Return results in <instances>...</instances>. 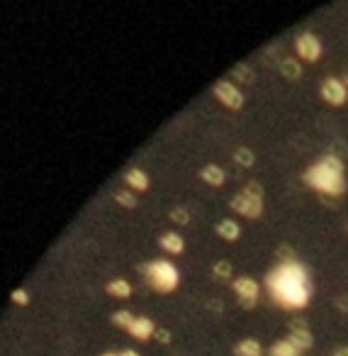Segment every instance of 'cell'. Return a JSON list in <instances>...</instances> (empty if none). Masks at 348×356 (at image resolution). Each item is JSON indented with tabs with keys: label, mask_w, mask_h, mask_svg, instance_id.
Here are the masks:
<instances>
[{
	"label": "cell",
	"mask_w": 348,
	"mask_h": 356,
	"mask_svg": "<svg viewBox=\"0 0 348 356\" xmlns=\"http://www.w3.org/2000/svg\"><path fill=\"white\" fill-rule=\"evenodd\" d=\"M265 288H268L270 298L285 310H302V307H307L309 296H312L307 268L299 261L278 264L265 276Z\"/></svg>",
	"instance_id": "1"
},
{
	"label": "cell",
	"mask_w": 348,
	"mask_h": 356,
	"mask_svg": "<svg viewBox=\"0 0 348 356\" xmlns=\"http://www.w3.org/2000/svg\"><path fill=\"white\" fill-rule=\"evenodd\" d=\"M304 184L324 195H343L346 193V176H343V161L336 154H326L322 161L312 163L304 171Z\"/></svg>",
	"instance_id": "2"
},
{
	"label": "cell",
	"mask_w": 348,
	"mask_h": 356,
	"mask_svg": "<svg viewBox=\"0 0 348 356\" xmlns=\"http://www.w3.org/2000/svg\"><path fill=\"white\" fill-rule=\"evenodd\" d=\"M144 276H147L149 286L158 293H173L178 288V268L173 266L171 261H163V259H156V261L147 264L142 268Z\"/></svg>",
	"instance_id": "3"
},
{
	"label": "cell",
	"mask_w": 348,
	"mask_h": 356,
	"mask_svg": "<svg viewBox=\"0 0 348 356\" xmlns=\"http://www.w3.org/2000/svg\"><path fill=\"white\" fill-rule=\"evenodd\" d=\"M231 288H234L236 298H239V305L246 307V310H254L256 302H258V296H260V286H258V283H256L254 278L241 276V278H236Z\"/></svg>",
	"instance_id": "4"
},
{
	"label": "cell",
	"mask_w": 348,
	"mask_h": 356,
	"mask_svg": "<svg viewBox=\"0 0 348 356\" xmlns=\"http://www.w3.org/2000/svg\"><path fill=\"white\" fill-rule=\"evenodd\" d=\"M212 90H215L217 100H219L222 105H226L229 110H241V108H244L246 98H244V93L239 90V86L229 83V81H217Z\"/></svg>",
	"instance_id": "5"
},
{
	"label": "cell",
	"mask_w": 348,
	"mask_h": 356,
	"mask_svg": "<svg viewBox=\"0 0 348 356\" xmlns=\"http://www.w3.org/2000/svg\"><path fill=\"white\" fill-rule=\"evenodd\" d=\"M295 51H297V56L302 61L314 64V61H319V56H322V42H319V37L312 35V32H302V35L295 40Z\"/></svg>",
	"instance_id": "6"
},
{
	"label": "cell",
	"mask_w": 348,
	"mask_h": 356,
	"mask_svg": "<svg viewBox=\"0 0 348 356\" xmlns=\"http://www.w3.org/2000/svg\"><path fill=\"white\" fill-rule=\"evenodd\" d=\"M231 210L249 220H256L263 215V200H256V198H249L246 193H239L231 198Z\"/></svg>",
	"instance_id": "7"
},
{
	"label": "cell",
	"mask_w": 348,
	"mask_h": 356,
	"mask_svg": "<svg viewBox=\"0 0 348 356\" xmlns=\"http://www.w3.org/2000/svg\"><path fill=\"white\" fill-rule=\"evenodd\" d=\"M322 98L329 105H343L348 100V88L343 86V81L338 79H326L322 83Z\"/></svg>",
	"instance_id": "8"
},
{
	"label": "cell",
	"mask_w": 348,
	"mask_h": 356,
	"mask_svg": "<svg viewBox=\"0 0 348 356\" xmlns=\"http://www.w3.org/2000/svg\"><path fill=\"white\" fill-rule=\"evenodd\" d=\"M200 178L205 181V184L215 186V188H219L222 184L226 181V173L222 166H217V163H207V166L200 168Z\"/></svg>",
	"instance_id": "9"
},
{
	"label": "cell",
	"mask_w": 348,
	"mask_h": 356,
	"mask_svg": "<svg viewBox=\"0 0 348 356\" xmlns=\"http://www.w3.org/2000/svg\"><path fill=\"white\" fill-rule=\"evenodd\" d=\"M129 334L137 337V339H149V337L156 332V327H154V322L149 320V317H134L132 327H129Z\"/></svg>",
	"instance_id": "10"
},
{
	"label": "cell",
	"mask_w": 348,
	"mask_h": 356,
	"mask_svg": "<svg viewBox=\"0 0 348 356\" xmlns=\"http://www.w3.org/2000/svg\"><path fill=\"white\" fill-rule=\"evenodd\" d=\"M236 356H263V346H260L258 339H241L239 344L234 346Z\"/></svg>",
	"instance_id": "11"
},
{
	"label": "cell",
	"mask_w": 348,
	"mask_h": 356,
	"mask_svg": "<svg viewBox=\"0 0 348 356\" xmlns=\"http://www.w3.org/2000/svg\"><path fill=\"white\" fill-rule=\"evenodd\" d=\"M124 181L129 184V188H137V191L149 188V176L142 171V168H129V171L124 173Z\"/></svg>",
	"instance_id": "12"
},
{
	"label": "cell",
	"mask_w": 348,
	"mask_h": 356,
	"mask_svg": "<svg viewBox=\"0 0 348 356\" xmlns=\"http://www.w3.org/2000/svg\"><path fill=\"white\" fill-rule=\"evenodd\" d=\"M217 234H219L222 239H226V242H234V239H239L241 227L234 220H222V222H217Z\"/></svg>",
	"instance_id": "13"
},
{
	"label": "cell",
	"mask_w": 348,
	"mask_h": 356,
	"mask_svg": "<svg viewBox=\"0 0 348 356\" xmlns=\"http://www.w3.org/2000/svg\"><path fill=\"white\" fill-rule=\"evenodd\" d=\"M280 74L288 81H297L299 76H302V64H299V59H283L280 61Z\"/></svg>",
	"instance_id": "14"
},
{
	"label": "cell",
	"mask_w": 348,
	"mask_h": 356,
	"mask_svg": "<svg viewBox=\"0 0 348 356\" xmlns=\"http://www.w3.org/2000/svg\"><path fill=\"white\" fill-rule=\"evenodd\" d=\"M288 339L292 341V344L297 346L299 351H307V349H312V344H314V337H312V332H309V330L290 332V337H288Z\"/></svg>",
	"instance_id": "15"
},
{
	"label": "cell",
	"mask_w": 348,
	"mask_h": 356,
	"mask_svg": "<svg viewBox=\"0 0 348 356\" xmlns=\"http://www.w3.org/2000/svg\"><path fill=\"white\" fill-rule=\"evenodd\" d=\"M302 351L292 344L290 339H278L273 346H270V356H299Z\"/></svg>",
	"instance_id": "16"
},
{
	"label": "cell",
	"mask_w": 348,
	"mask_h": 356,
	"mask_svg": "<svg viewBox=\"0 0 348 356\" xmlns=\"http://www.w3.org/2000/svg\"><path fill=\"white\" fill-rule=\"evenodd\" d=\"M161 247L166 249L168 254H181L183 252V237L176 232H168L161 237Z\"/></svg>",
	"instance_id": "17"
},
{
	"label": "cell",
	"mask_w": 348,
	"mask_h": 356,
	"mask_svg": "<svg viewBox=\"0 0 348 356\" xmlns=\"http://www.w3.org/2000/svg\"><path fill=\"white\" fill-rule=\"evenodd\" d=\"M234 161L239 163V166H244V168H251L256 163L254 149H249V147H236L234 149Z\"/></svg>",
	"instance_id": "18"
},
{
	"label": "cell",
	"mask_w": 348,
	"mask_h": 356,
	"mask_svg": "<svg viewBox=\"0 0 348 356\" xmlns=\"http://www.w3.org/2000/svg\"><path fill=\"white\" fill-rule=\"evenodd\" d=\"M108 293L117 298H127V296H132V286H129L127 281H122V278H117V281L108 283Z\"/></svg>",
	"instance_id": "19"
},
{
	"label": "cell",
	"mask_w": 348,
	"mask_h": 356,
	"mask_svg": "<svg viewBox=\"0 0 348 356\" xmlns=\"http://www.w3.org/2000/svg\"><path fill=\"white\" fill-rule=\"evenodd\" d=\"M231 74H234V79L241 81V83H254V81H256V74H254V69H251L249 64H236Z\"/></svg>",
	"instance_id": "20"
},
{
	"label": "cell",
	"mask_w": 348,
	"mask_h": 356,
	"mask_svg": "<svg viewBox=\"0 0 348 356\" xmlns=\"http://www.w3.org/2000/svg\"><path fill=\"white\" fill-rule=\"evenodd\" d=\"M113 322L117 327H122V330H129V327H132V322H134V315L129 310H117L113 315Z\"/></svg>",
	"instance_id": "21"
},
{
	"label": "cell",
	"mask_w": 348,
	"mask_h": 356,
	"mask_svg": "<svg viewBox=\"0 0 348 356\" xmlns=\"http://www.w3.org/2000/svg\"><path fill=\"white\" fill-rule=\"evenodd\" d=\"M244 193L249 195V198H256V200H263V186L258 184V181H249L244 188Z\"/></svg>",
	"instance_id": "22"
},
{
	"label": "cell",
	"mask_w": 348,
	"mask_h": 356,
	"mask_svg": "<svg viewBox=\"0 0 348 356\" xmlns=\"http://www.w3.org/2000/svg\"><path fill=\"white\" fill-rule=\"evenodd\" d=\"M168 218H171L176 225H188V222H190V213H188V208H173Z\"/></svg>",
	"instance_id": "23"
},
{
	"label": "cell",
	"mask_w": 348,
	"mask_h": 356,
	"mask_svg": "<svg viewBox=\"0 0 348 356\" xmlns=\"http://www.w3.org/2000/svg\"><path fill=\"white\" fill-rule=\"evenodd\" d=\"M115 200H117L119 205H124V208H134V205H137V198H134L129 191H117V193H115Z\"/></svg>",
	"instance_id": "24"
},
{
	"label": "cell",
	"mask_w": 348,
	"mask_h": 356,
	"mask_svg": "<svg viewBox=\"0 0 348 356\" xmlns=\"http://www.w3.org/2000/svg\"><path fill=\"white\" fill-rule=\"evenodd\" d=\"M215 276L217 278H229L231 276V264L229 261H217L215 264Z\"/></svg>",
	"instance_id": "25"
},
{
	"label": "cell",
	"mask_w": 348,
	"mask_h": 356,
	"mask_svg": "<svg viewBox=\"0 0 348 356\" xmlns=\"http://www.w3.org/2000/svg\"><path fill=\"white\" fill-rule=\"evenodd\" d=\"M278 259H280V264H285V261H297V259H295L292 247H288V244H283V247L278 249Z\"/></svg>",
	"instance_id": "26"
},
{
	"label": "cell",
	"mask_w": 348,
	"mask_h": 356,
	"mask_svg": "<svg viewBox=\"0 0 348 356\" xmlns=\"http://www.w3.org/2000/svg\"><path fill=\"white\" fill-rule=\"evenodd\" d=\"M13 302H17V305H27V300H30V298H27V291L25 288H17L15 293H13Z\"/></svg>",
	"instance_id": "27"
},
{
	"label": "cell",
	"mask_w": 348,
	"mask_h": 356,
	"mask_svg": "<svg viewBox=\"0 0 348 356\" xmlns=\"http://www.w3.org/2000/svg\"><path fill=\"white\" fill-rule=\"evenodd\" d=\"M154 334H156V339L161 341V344H168V341H171V332L163 330V327H158V330L154 332Z\"/></svg>",
	"instance_id": "28"
},
{
	"label": "cell",
	"mask_w": 348,
	"mask_h": 356,
	"mask_svg": "<svg viewBox=\"0 0 348 356\" xmlns=\"http://www.w3.org/2000/svg\"><path fill=\"white\" fill-rule=\"evenodd\" d=\"M299 330H307V322L299 320V317H295V320L290 322V332H299Z\"/></svg>",
	"instance_id": "29"
},
{
	"label": "cell",
	"mask_w": 348,
	"mask_h": 356,
	"mask_svg": "<svg viewBox=\"0 0 348 356\" xmlns=\"http://www.w3.org/2000/svg\"><path fill=\"white\" fill-rule=\"evenodd\" d=\"M333 302H336L338 310H343V312H346V315H348V296H338Z\"/></svg>",
	"instance_id": "30"
},
{
	"label": "cell",
	"mask_w": 348,
	"mask_h": 356,
	"mask_svg": "<svg viewBox=\"0 0 348 356\" xmlns=\"http://www.w3.org/2000/svg\"><path fill=\"white\" fill-rule=\"evenodd\" d=\"M333 356H348V346H338V349L333 351Z\"/></svg>",
	"instance_id": "31"
},
{
	"label": "cell",
	"mask_w": 348,
	"mask_h": 356,
	"mask_svg": "<svg viewBox=\"0 0 348 356\" xmlns=\"http://www.w3.org/2000/svg\"><path fill=\"white\" fill-rule=\"evenodd\" d=\"M119 356H139L134 349H124V351H119Z\"/></svg>",
	"instance_id": "32"
},
{
	"label": "cell",
	"mask_w": 348,
	"mask_h": 356,
	"mask_svg": "<svg viewBox=\"0 0 348 356\" xmlns=\"http://www.w3.org/2000/svg\"><path fill=\"white\" fill-rule=\"evenodd\" d=\"M343 86H346V88H348V74H346V79H343Z\"/></svg>",
	"instance_id": "33"
},
{
	"label": "cell",
	"mask_w": 348,
	"mask_h": 356,
	"mask_svg": "<svg viewBox=\"0 0 348 356\" xmlns=\"http://www.w3.org/2000/svg\"><path fill=\"white\" fill-rule=\"evenodd\" d=\"M103 356H119V354H103Z\"/></svg>",
	"instance_id": "34"
}]
</instances>
